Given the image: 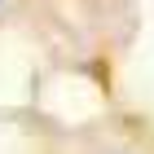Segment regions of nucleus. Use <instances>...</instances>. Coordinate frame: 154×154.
Segmentation results:
<instances>
[]
</instances>
